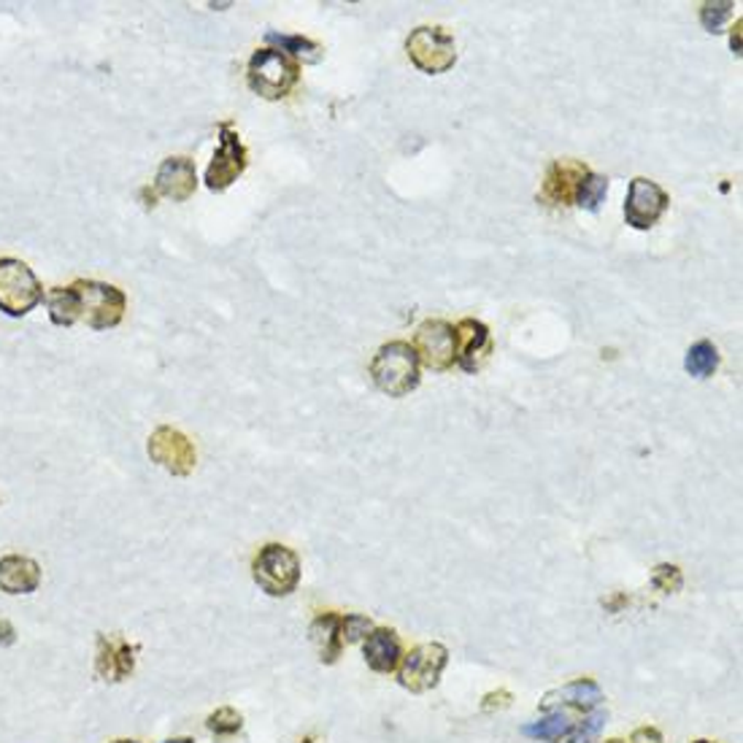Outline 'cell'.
Masks as SVG:
<instances>
[{
  "instance_id": "cell-16",
  "label": "cell",
  "mask_w": 743,
  "mask_h": 743,
  "mask_svg": "<svg viewBox=\"0 0 743 743\" xmlns=\"http://www.w3.org/2000/svg\"><path fill=\"white\" fill-rule=\"evenodd\" d=\"M586 168L579 160H557L554 165L547 171L543 179V197L554 206H571L573 197H577L579 182L586 176Z\"/></svg>"
},
{
  "instance_id": "cell-17",
  "label": "cell",
  "mask_w": 743,
  "mask_h": 743,
  "mask_svg": "<svg viewBox=\"0 0 743 743\" xmlns=\"http://www.w3.org/2000/svg\"><path fill=\"white\" fill-rule=\"evenodd\" d=\"M363 655L370 670L376 674H395L403 657V646H400L398 633L392 627H374L368 638L363 640Z\"/></svg>"
},
{
  "instance_id": "cell-27",
  "label": "cell",
  "mask_w": 743,
  "mask_h": 743,
  "mask_svg": "<svg viewBox=\"0 0 743 743\" xmlns=\"http://www.w3.org/2000/svg\"><path fill=\"white\" fill-rule=\"evenodd\" d=\"M374 622L363 614H346L341 616V635H344V644H359V640L368 638V633L374 631Z\"/></svg>"
},
{
  "instance_id": "cell-26",
  "label": "cell",
  "mask_w": 743,
  "mask_h": 743,
  "mask_svg": "<svg viewBox=\"0 0 743 743\" xmlns=\"http://www.w3.org/2000/svg\"><path fill=\"white\" fill-rule=\"evenodd\" d=\"M206 728L212 730L214 735H236L238 730L244 728V719L236 709H227L225 706V709L214 711V714L206 719Z\"/></svg>"
},
{
  "instance_id": "cell-3",
  "label": "cell",
  "mask_w": 743,
  "mask_h": 743,
  "mask_svg": "<svg viewBox=\"0 0 743 743\" xmlns=\"http://www.w3.org/2000/svg\"><path fill=\"white\" fill-rule=\"evenodd\" d=\"M257 586L271 597H287L301 584V557L284 543H266L251 562Z\"/></svg>"
},
{
  "instance_id": "cell-1",
  "label": "cell",
  "mask_w": 743,
  "mask_h": 743,
  "mask_svg": "<svg viewBox=\"0 0 743 743\" xmlns=\"http://www.w3.org/2000/svg\"><path fill=\"white\" fill-rule=\"evenodd\" d=\"M376 387L389 398H403L419 387V357L406 341H389L370 363Z\"/></svg>"
},
{
  "instance_id": "cell-2",
  "label": "cell",
  "mask_w": 743,
  "mask_h": 743,
  "mask_svg": "<svg viewBox=\"0 0 743 743\" xmlns=\"http://www.w3.org/2000/svg\"><path fill=\"white\" fill-rule=\"evenodd\" d=\"M247 79L255 95L266 100H281L295 89L298 79H301V65L287 57L284 52L266 46V50H257L251 55Z\"/></svg>"
},
{
  "instance_id": "cell-24",
  "label": "cell",
  "mask_w": 743,
  "mask_h": 743,
  "mask_svg": "<svg viewBox=\"0 0 743 743\" xmlns=\"http://www.w3.org/2000/svg\"><path fill=\"white\" fill-rule=\"evenodd\" d=\"M606 195H609V179L595 171H586V176L579 182L573 203H577L579 208H586V212H597V208L603 206V201H606Z\"/></svg>"
},
{
  "instance_id": "cell-33",
  "label": "cell",
  "mask_w": 743,
  "mask_h": 743,
  "mask_svg": "<svg viewBox=\"0 0 743 743\" xmlns=\"http://www.w3.org/2000/svg\"><path fill=\"white\" fill-rule=\"evenodd\" d=\"M606 743H625V741H620V739H611V741H606Z\"/></svg>"
},
{
  "instance_id": "cell-19",
  "label": "cell",
  "mask_w": 743,
  "mask_h": 743,
  "mask_svg": "<svg viewBox=\"0 0 743 743\" xmlns=\"http://www.w3.org/2000/svg\"><path fill=\"white\" fill-rule=\"evenodd\" d=\"M309 640L316 649L320 660L325 665L338 663L341 652H344V635H341V616L335 611H325L316 616L309 627Z\"/></svg>"
},
{
  "instance_id": "cell-5",
  "label": "cell",
  "mask_w": 743,
  "mask_h": 743,
  "mask_svg": "<svg viewBox=\"0 0 743 743\" xmlns=\"http://www.w3.org/2000/svg\"><path fill=\"white\" fill-rule=\"evenodd\" d=\"M79 295L82 320L93 331H111L122 322L125 309H128V298L119 287L106 284V281L95 279H79L71 284Z\"/></svg>"
},
{
  "instance_id": "cell-34",
  "label": "cell",
  "mask_w": 743,
  "mask_h": 743,
  "mask_svg": "<svg viewBox=\"0 0 743 743\" xmlns=\"http://www.w3.org/2000/svg\"><path fill=\"white\" fill-rule=\"evenodd\" d=\"M694 743H714V741H694Z\"/></svg>"
},
{
  "instance_id": "cell-6",
  "label": "cell",
  "mask_w": 743,
  "mask_h": 743,
  "mask_svg": "<svg viewBox=\"0 0 743 743\" xmlns=\"http://www.w3.org/2000/svg\"><path fill=\"white\" fill-rule=\"evenodd\" d=\"M449 665V649L443 644H419L413 646L398 665V685L409 692H430L439 687L441 674Z\"/></svg>"
},
{
  "instance_id": "cell-12",
  "label": "cell",
  "mask_w": 743,
  "mask_h": 743,
  "mask_svg": "<svg viewBox=\"0 0 743 743\" xmlns=\"http://www.w3.org/2000/svg\"><path fill=\"white\" fill-rule=\"evenodd\" d=\"M136 668V646H130L122 635L100 633L98 635V657H95V670L104 681H125Z\"/></svg>"
},
{
  "instance_id": "cell-8",
  "label": "cell",
  "mask_w": 743,
  "mask_h": 743,
  "mask_svg": "<svg viewBox=\"0 0 743 743\" xmlns=\"http://www.w3.org/2000/svg\"><path fill=\"white\" fill-rule=\"evenodd\" d=\"M217 138H219L217 152H214L212 163L206 168V187L212 190V193H225V190L230 187L233 182H238V176L247 171L249 154L241 136H238V130L233 128V122H222Z\"/></svg>"
},
{
  "instance_id": "cell-20",
  "label": "cell",
  "mask_w": 743,
  "mask_h": 743,
  "mask_svg": "<svg viewBox=\"0 0 743 743\" xmlns=\"http://www.w3.org/2000/svg\"><path fill=\"white\" fill-rule=\"evenodd\" d=\"M573 722H577V719L568 717L566 711H543L541 719L525 724L519 733L527 735V739H532V741L560 743L562 739H568V733L573 730Z\"/></svg>"
},
{
  "instance_id": "cell-28",
  "label": "cell",
  "mask_w": 743,
  "mask_h": 743,
  "mask_svg": "<svg viewBox=\"0 0 743 743\" xmlns=\"http://www.w3.org/2000/svg\"><path fill=\"white\" fill-rule=\"evenodd\" d=\"M730 11H733V3H703V9H700V22H703V28L709 30V33H719L724 25V20L730 17Z\"/></svg>"
},
{
  "instance_id": "cell-18",
  "label": "cell",
  "mask_w": 743,
  "mask_h": 743,
  "mask_svg": "<svg viewBox=\"0 0 743 743\" xmlns=\"http://www.w3.org/2000/svg\"><path fill=\"white\" fill-rule=\"evenodd\" d=\"M41 586V566L33 557L6 554L0 557V590L9 595H30Z\"/></svg>"
},
{
  "instance_id": "cell-31",
  "label": "cell",
  "mask_w": 743,
  "mask_h": 743,
  "mask_svg": "<svg viewBox=\"0 0 743 743\" xmlns=\"http://www.w3.org/2000/svg\"><path fill=\"white\" fill-rule=\"evenodd\" d=\"M163 743H195L193 739H171V741H163Z\"/></svg>"
},
{
  "instance_id": "cell-10",
  "label": "cell",
  "mask_w": 743,
  "mask_h": 743,
  "mask_svg": "<svg viewBox=\"0 0 743 743\" xmlns=\"http://www.w3.org/2000/svg\"><path fill=\"white\" fill-rule=\"evenodd\" d=\"M670 206V197L657 182L644 176H635L627 187L625 201V219L635 230H649Z\"/></svg>"
},
{
  "instance_id": "cell-23",
  "label": "cell",
  "mask_w": 743,
  "mask_h": 743,
  "mask_svg": "<svg viewBox=\"0 0 743 743\" xmlns=\"http://www.w3.org/2000/svg\"><path fill=\"white\" fill-rule=\"evenodd\" d=\"M685 368L689 376H694V379H709V376L719 368V349L711 344V341H698L694 346H689Z\"/></svg>"
},
{
  "instance_id": "cell-7",
  "label": "cell",
  "mask_w": 743,
  "mask_h": 743,
  "mask_svg": "<svg viewBox=\"0 0 743 743\" xmlns=\"http://www.w3.org/2000/svg\"><path fill=\"white\" fill-rule=\"evenodd\" d=\"M406 52L409 60L417 65L422 74L439 76L446 74L454 63H457V46L454 39L441 28H417L411 30V35L406 39Z\"/></svg>"
},
{
  "instance_id": "cell-4",
  "label": "cell",
  "mask_w": 743,
  "mask_h": 743,
  "mask_svg": "<svg viewBox=\"0 0 743 743\" xmlns=\"http://www.w3.org/2000/svg\"><path fill=\"white\" fill-rule=\"evenodd\" d=\"M44 287L28 262L17 257H0V311L9 316H25L44 303Z\"/></svg>"
},
{
  "instance_id": "cell-25",
  "label": "cell",
  "mask_w": 743,
  "mask_h": 743,
  "mask_svg": "<svg viewBox=\"0 0 743 743\" xmlns=\"http://www.w3.org/2000/svg\"><path fill=\"white\" fill-rule=\"evenodd\" d=\"M603 724H606V714H603L601 709L590 711V714H584L579 719V722H573V730L568 733L566 743H592L601 735Z\"/></svg>"
},
{
  "instance_id": "cell-21",
  "label": "cell",
  "mask_w": 743,
  "mask_h": 743,
  "mask_svg": "<svg viewBox=\"0 0 743 743\" xmlns=\"http://www.w3.org/2000/svg\"><path fill=\"white\" fill-rule=\"evenodd\" d=\"M44 301H46V309H50L52 325L71 327L82 320L79 295H76L74 287H55L52 292H46Z\"/></svg>"
},
{
  "instance_id": "cell-29",
  "label": "cell",
  "mask_w": 743,
  "mask_h": 743,
  "mask_svg": "<svg viewBox=\"0 0 743 743\" xmlns=\"http://www.w3.org/2000/svg\"><path fill=\"white\" fill-rule=\"evenodd\" d=\"M631 743H663V735L655 728H640L631 735Z\"/></svg>"
},
{
  "instance_id": "cell-22",
  "label": "cell",
  "mask_w": 743,
  "mask_h": 743,
  "mask_svg": "<svg viewBox=\"0 0 743 743\" xmlns=\"http://www.w3.org/2000/svg\"><path fill=\"white\" fill-rule=\"evenodd\" d=\"M266 41L268 44H276L273 50L284 52V55L295 60L298 65H301V60L303 63H320L322 60V46L316 44V41L303 39V35H284V33H273L271 30V33L266 35Z\"/></svg>"
},
{
  "instance_id": "cell-15",
  "label": "cell",
  "mask_w": 743,
  "mask_h": 743,
  "mask_svg": "<svg viewBox=\"0 0 743 743\" xmlns=\"http://www.w3.org/2000/svg\"><path fill=\"white\" fill-rule=\"evenodd\" d=\"M454 335H457V365L469 374H476L493 352L489 327L478 320H463L454 327Z\"/></svg>"
},
{
  "instance_id": "cell-13",
  "label": "cell",
  "mask_w": 743,
  "mask_h": 743,
  "mask_svg": "<svg viewBox=\"0 0 743 743\" xmlns=\"http://www.w3.org/2000/svg\"><path fill=\"white\" fill-rule=\"evenodd\" d=\"M197 171L190 158H168L160 163L158 176H154L152 197L163 195L173 203H184L195 195Z\"/></svg>"
},
{
  "instance_id": "cell-11",
  "label": "cell",
  "mask_w": 743,
  "mask_h": 743,
  "mask_svg": "<svg viewBox=\"0 0 743 743\" xmlns=\"http://www.w3.org/2000/svg\"><path fill=\"white\" fill-rule=\"evenodd\" d=\"M147 452L152 457V463H158L160 469L173 473V476H190L195 471L197 454L193 441L184 433H179V430L168 428V424L154 430Z\"/></svg>"
},
{
  "instance_id": "cell-9",
  "label": "cell",
  "mask_w": 743,
  "mask_h": 743,
  "mask_svg": "<svg viewBox=\"0 0 743 743\" xmlns=\"http://www.w3.org/2000/svg\"><path fill=\"white\" fill-rule=\"evenodd\" d=\"M419 365L430 370H449L457 363V335L446 320H424L413 335Z\"/></svg>"
},
{
  "instance_id": "cell-14",
  "label": "cell",
  "mask_w": 743,
  "mask_h": 743,
  "mask_svg": "<svg viewBox=\"0 0 743 743\" xmlns=\"http://www.w3.org/2000/svg\"><path fill=\"white\" fill-rule=\"evenodd\" d=\"M606 700L603 689L597 681L592 679H577L571 685L551 689L547 698L541 700L543 711H579V714H590V711L601 709V703Z\"/></svg>"
},
{
  "instance_id": "cell-30",
  "label": "cell",
  "mask_w": 743,
  "mask_h": 743,
  "mask_svg": "<svg viewBox=\"0 0 743 743\" xmlns=\"http://www.w3.org/2000/svg\"><path fill=\"white\" fill-rule=\"evenodd\" d=\"M17 640V631L9 620H0V646H11Z\"/></svg>"
},
{
  "instance_id": "cell-32",
  "label": "cell",
  "mask_w": 743,
  "mask_h": 743,
  "mask_svg": "<svg viewBox=\"0 0 743 743\" xmlns=\"http://www.w3.org/2000/svg\"><path fill=\"white\" fill-rule=\"evenodd\" d=\"M114 743H138V741H128V739H122V741H114Z\"/></svg>"
}]
</instances>
